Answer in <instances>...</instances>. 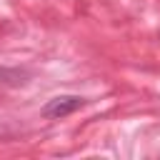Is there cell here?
<instances>
[{
  "instance_id": "6da1fadb",
  "label": "cell",
  "mask_w": 160,
  "mask_h": 160,
  "mask_svg": "<svg viewBox=\"0 0 160 160\" xmlns=\"http://www.w3.org/2000/svg\"><path fill=\"white\" fill-rule=\"evenodd\" d=\"M82 105H85V98H80V95H58V98H50L42 105L40 112L48 120H60V118H68V115L78 112Z\"/></svg>"
}]
</instances>
